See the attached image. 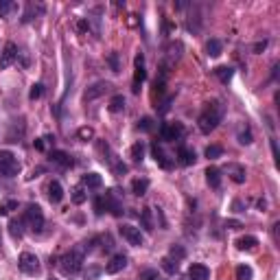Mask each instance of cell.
<instances>
[{"label":"cell","instance_id":"4316f807","mask_svg":"<svg viewBox=\"0 0 280 280\" xmlns=\"http://www.w3.org/2000/svg\"><path fill=\"white\" fill-rule=\"evenodd\" d=\"M107 110L112 112V114H118V112L125 110V96L123 94H116L110 99V105H107Z\"/></svg>","mask_w":280,"mask_h":280},{"label":"cell","instance_id":"7a4b0ae2","mask_svg":"<svg viewBox=\"0 0 280 280\" xmlns=\"http://www.w3.org/2000/svg\"><path fill=\"white\" fill-rule=\"evenodd\" d=\"M59 272L64 274L66 278H72V276H79L83 269V254L81 250H70L68 254H64L57 263Z\"/></svg>","mask_w":280,"mask_h":280},{"label":"cell","instance_id":"f1b7e54d","mask_svg":"<svg viewBox=\"0 0 280 280\" xmlns=\"http://www.w3.org/2000/svg\"><path fill=\"white\" fill-rule=\"evenodd\" d=\"M151 214H153L151 208H142V212H140V221H142V228L147 232H151L153 228H156V226H153V217H151Z\"/></svg>","mask_w":280,"mask_h":280},{"label":"cell","instance_id":"8fae6325","mask_svg":"<svg viewBox=\"0 0 280 280\" xmlns=\"http://www.w3.org/2000/svg\"><path fill=\"white\" fill-rule=\"evenodd\" d=\"M134 64H136V72H134V88H132V90L138 92L140 90V83L147 79V70H144V55L138 53L136 59H134Z\"/></svg>","mask_w":280,"mask_h":280},{"label":"cell","instance_id":"603a6c76","mask_svg":"<svg viewBox=\"0 0 280 280\" xmlns=\"http://www.w3.org/2000/svg\"><path fill=\"white\" fill-rule=\"evenodd\" d=\"M70 199H72L74 204H77V206H81L83 202H86L88 199V193H86V186L83 184H79V186H74L72 190H70Z\"/></svg>","mask_w":280,"mask_h":280},{"label":"cell","instance_id":"7bdbcfd3","mask_svg":"<svg viewBox=\"0 0 280 280\" xmlns=\"http://www.w3.org/2000/svg\"><path fill=\"white\" fill-rule=\"evenodd\" d=\"M156 276H158V272H156V269H144V272L140 274V280H153Z\"/></svg>","mask_w":280,"mask_h":280},{"label":"cell","instance_id":"7c38bea8","mask_svg":"<svg viewBox=\"0 0 280 280\" xmlns=\"http://www.w3.org/2000/svg\"><path fill=\"white\" fill-rule=\"evenodd\" d=\"M110 88H112V86H110L107 81H96V83H92V86L86 90L83 99H86V101H94V99H99L101 94H105V92L110 90Z\"/></svg>","mask_w":280,"mask_h":280},{"label":"cell","instance_id":"836d02e7","mask_svg":"<svg viewBox=\"0 0 280 280\" xmlns=\"http://www.w3.org/2000/svg\"><path fill=\"white\" fill-rule=\"evenodd\" d=\"M18 208V202L16 199H7V202H2L0 204V217H7L11 210H16Z\"/></svg>","mask_w":280,"mask_h":280},{"label":"cell","instance_id":"8992f818","mask_svg":"<svg viewBox=\"0 0 280 280\" xmlns=\"http://www.w3.org/2000/svg\"><path fill=\"white\" fill-rule=\"evenodd\" d=\"M184 136V125L182 123H164L160 127V138L164 140V142H175V140H180Z\"/></svg>","mask_w":280,"mask_h":280},{"label":"cell","instance_id":"6da1fadb","mask_svg":"<svg viewBox=\"0 0 280 280\" xmlns=\"http://www.w3.org/2000/svg\"><path fill=\"white\" fill-rule=\"evenodd\" d=\"M223 114H226V105L221 103V101H210L204 107V112L199 114L197 118V125H199V132L202 134H210L217 129V125L221 123Z\"/></svg>","mask_w":280,"mask_h":280},{"label":"cell","instance_id":"d6a6232c","mask_svg":"<svg viewBox=\"0 0 280 280\" xmlns=\"http://www.w3.org/2000/svg\"><path fill=\"white\" fill-rule=\"evenodd\" d=\"M132 160L134 162H142L144 160V142H136L132 147Z\"/></svg>","mask_w":280,"mask_h":280},{"label":"cell","instance_id":"277c9868","mask_svg":"<svg viewBox=\"0 0 280 280\" xmlns=\"http://www.w3.org/2000/svg\"><path fill=\"white\" fill-rule=\"evenodd\" d=\"M22 221H24L33 232L44 230V212H42V208L37 206V204H29V206H26L24 219H22Z\"/></svg>","mask_w":280,"mask_h":280},{"label":"cell","instance_id":"74e56055","mask_svg":"<svg viewBox=\"0 0 280 280\" xmlns=\"http://www.w3.org/2000/svg\"><path fill=\"white\" fill-rule=\"evenodd\" d=\"M107 64H110V68L114 70V72H120V62H118V53H110V55H107Z\"/></svg>","mask_w":280,"mask_h":280},{"label":"cell","instance_id":"83f0119b","mask_svg":"<svg viewBox=\"0 0 280 280\" xmlns=\"http://www.w3.org/2000/svg\"><path fill=\"white\" fill-rule=\"evenodd\" d=\"M206 50H208V57H219V55L223 53V44H221V40H208V44H206Z\"/></svg>","mask_w":280,"mask_h":280},{"label":"cell","instance_id":"4fadbf2b","mask_svg":"<svg viewBox=\"0 0 280 280\" xmlns=\"http://www.w3.org/2000/svg\"><path fill=\"white\" fill-rule=\"evenodd\" d=\"M125 267H127V256L125 254H114L110 258V263L105 265V272L107 274H118V272H123Z\"/></svg>","mask_w":280,"mask_h":280},{"label":"cell","instance_id":"9a60e30c","mask_svg":"<svg viewBox=\"0 0 280 280\" xmlns=\"http://www.w3.org/2000/svg\"><path fill=\"white\" fill-rule=\"evenodd\" d=\"M177 162H180L182 166L195 164V151L193 149H188L186 144H180V147H177Z\"/></svg>","mask_w":280,"mask_h":280},{"label":"cell","instance_id":"cb8c5ba5","mask_svg":"<svg viewBox=\"0 0 280 280\" xmlns=\"http://www.w3.org/2000/svg\"><path fill=\"white\" fill-rule=\"evenodd\" d=\"M147 188H149V180H147V177H138V180L132 182V193L136 195V197H142V195L147 193Z\"/></svg>","mask_w":280,"mask_h":280},{"label":"cell","instance_id":"7402d4cb","mask_svg":"<svg viewBox=\"0 0 280 280\" xmlns=\"http://www.w3.org/2000/svg\"><path fill=\"white\" fill-rule=\"evenodd\" d=\"M81 184L88 186V188H101V186H103V177H101L99 173H86Z\"/></svg>","mask_w":280,"mask_h":280},{"label":"cell","instance_id":"d6986e66","mask_svg":"<svg viewBox=\"0 0 280 280\" xmlns=\"http://www.w3.org/2000/svg\"><path fill=\"white\" fill-rule=\"evenodd\" d=\"M226 171H228V175H230L232 180L236 182V184H243L245 177H247V175H245V169H243L241 164H228Z\"/></svg>","mask_w":280,"mask_h":280},{"label":"cell","instance_id":"f907efd6","mask_svg":"<svg viewBox=\"0 0 280 280\" xmlns=\"http://www.w3.org/2000/svg\"><path fill=\"white\" fill-rule=\"evenodd\" d=\"M153 280H162V278H160V276H156V278H153Z\"/></svg>","mask_w":280,"mask_h":280},{"label":"cell","instance_id":"c3c4849f","mask_svg":"<svg viewBox=\"0 0 280 280\" xmlns=\"http://www.w3.org/2000/svg\"><path fill=\"white\" fill-rule=\"evenodd\" d=\"M136 18H138V16H129V20H127V22H129V26H136V24H138Z\"/></svg>","mask_w":280,"mask_h":280},{"label":"cell","instance_id":"f6af8a7d","mask_svg":"<svg viewBox=\"0 0 280 280\" xmlns=\"http://www.w3.org/2000/svg\"><path fill=\"white\" fill-rule=\"evenodd\" d=\"M33 144H35V149H37V151H44V149H46V142H44V138H37Z\"/></svg>","mask_w":280,"mask_h":280},{"label":"cell","instance_id":"ab89813d","mask_svg":"<svg viewBox=\"0 0 280 280\" xmlns=\"http://www.w3.org/2000/svg\"><path fill=\"white\" fill-rule=\"evenodd\" d=\"M77 136L81 140H92V138H94V129H92V127H81L77 132Z\"/></svg>","mask_w":280,"mask_h":280},{"label":"cell","instance_id":"8d00e7d4","mask_svg":"<svg viewBox=\"0 0 280 280\" xmlns=\"http://www.w3.org/2000/svg\"><path fill=\"white\" fill-rule=\"evenodd\" d=\"M13 7H16V4H13L11 0H0V18H7L9 13L13 11Z\"/></svg>","mask_w":280,"mask_h":280},{"label":"cell","instance_id":"d4e9b609","mask_svg":"<svg viewBox=\"0 0 280 280\" xmlns=\"http://www.w3.org/2000/svg\"><path fill=\"white\" fill-rule=\"evenodd\" d=\"M24 221L22 219H11L9 221V234L13 236V239H22V234H24Z\"/></svg>","mask_w":280,"mask_h":280},{"label":"cell","instance_id":"b9f144b4","mask_svg":"<svg viewBox=\"0 0 280 280\" xmlns=\"http://www.w3.org/2000/svg\"><path fill=\"white\" fill-rule=\"evenodd\" d=\"M94 210H96V214H103L105 212V202H103V197H96L94 199Z\"/></svg>","mask_w":280,"mask_h":280},{"label":"cell","instance_id":"7dc6e473","mask_svg":"<svg viewBox=\"0 0 280 280\" xmlns=\"http://www.w3.org/2000/svg\"><path fill=\"white\" fill-rule=\"evenodd\" d=\"M272 151H274V160H276V164H278V144H276V140H272Z\"/></svg>","mask_w":280,"mask_h":280},{"label":"cell","instance_id":"52a82bcc","mask_svg":"<svg viewBox=\"0 0 280 280\" xmlns=\"http://www.w3.org/2000/svg\"><path fill=\"white\" fill-rule=\"evenodd\" d=\"M118 232L123 234V239L127 241L129 245H134V247H140V245L144 243L142 234H140V228H134V226H120Z\"/></svg>","mask_w":280,"mask_h":280},{"label":"cell","instance_id":"9c48e42d","mask_svg":"<svg viewBox=\"0 0 280 280\" xmlns=\"http://www.w3.org/2000/svg\"><path fill=\"white\" fill-rule=\"evenodd\" d=\"M151 153H153V158H156V162L162 166V169H173V164H175V158H169V153H166L164 149H162L158 142H153V144H151Z\"/></svg>","mask_w":280,"mask_h":280},{"label":"cell","instance_id":"44dd1931","mask_svg":"<svg viewBox=\"0 0 280 280\" xmlns=\"http://www.w3.org/2000/svg\"><path fill=\"white\" fill-rule=\"evenodd\" d=\"M256 245H258L256 236H241V239H236V247L241 252H252V250H256Z\"/></svg>","mask_w":280,"mask_h":280},{"label":"cell","instance_id":"5b68a950","mask_svg":"<svg viewBox=\"0 0 280 280\" xmlns=\"http://www.w3.org/2000/svg\"><path fill=\"white\" fill-rule=\"evenodd\" d=\"M18 267H20V272L26 274V276H37V274H40V260H37V256L31 254V252H22L20 258H18Z\"/></svg>","mask_w":280,"mask_h":280},{"label":"cell","instance_id":"e575fe53","mask_svg":"<svg viewBox=\"0 0 280 280\" xmlns=\"http://www.w3.org/2000/svg\"><path fill=\"white\" fill-rule=\"evenodd\" d=\"M169 256H171V258H175L177 263H180V260H182V258H184V256H186V250H184V247H182V245H171V252H169Z\"/></svg>","mask_w":280,"mask_h":280},{"label":"cell","instance_id":"ba28073f","mask_svg":"<svg viewBox=\"0 0 280 280\" xmlns=\"http://www.w3.org/2000/svg\"><path fill=\"white\" fill-rule=\"evenodd\" d=\"M16 59H18V46L13 42H7L2 48V55H0V70H7Z\"/></svg>","mask_w":280,"mask_h":280},{"label":"cell","instance_id":"5bb4252c","mask_svg":"<svg viewBox=\"0 0 280 280\" xmlns=\"http://www.w3.org/2000/svg\"><path fill=\"white\" fill-rule=\"evenodd\" d=\"M48 160L53 162V164L62 166V169H68V166H72V158H70L66 151H59V149H55V151H50Z\"/></svg>","mask_w":280,"mask_h":280},{"label":"cell","instance_id":"ee69618b","mask_svg":"<svg viewBox=\"0 0 280 280\" xmlns=\"http://www.w3.org/2000/svg\"><path fill=\"white\" fill-rule=\"evenodd\" d=\"M226 228H230V230H239V228H241V221H234V219H228V221H226Z\"/></svg>","mask_w":280,"mask_h":280},{"label":"cell","instance_id":"484cf974","mask_svg":"<svg viewBox=\"0 0 280 280\" xmlns=\"http://www.w3.org/2000/svg\"><path fill=\"white\" fill-rule=\"evenodd\" d=\"M214 74H217V79L221 83H230L232 77H234V70L230 66H219V68H214Z\"/></svg>","mask_w":280,"mask_h":280},{"label":"cell","instance_id":"30bf717a","mask_svg":"<svg viewBox=\"0 0 280 280\" xmlns=\"http://www.w3.org/2000/svg\"><path fill=\"white\" fill-rule=\"evenodd\" d=\"M116 193H118V190H114V188L107 190L105 197H103V202H105V208L110 210L114 217H120V214H123V204L118 202V195H116Z\"/></svg>","mask_w":280,"mask_h":280},{"label":"cell","instance_id":"681fc988","mask_svg":"<svg viewBox=\"0 0 280 280\" xmlns=\"http://www.w3.org/2000/svg\"><path fill=\"white\" fill-rule=\"evenodd\" d=\"M180 280H190V278H188V276H186V278H180Z\"/></svg>","mask_w":280,"mask_h":280},{"label":"cell","instance_id":"4dcf8cb0","mask_svg":"<svg viewBox=\"0 0 280 280\" xmlns=\"http://www.w3.org/2000/svg\"><path fill=\"white\" fill-rule=\"evenodd\" d=\"M221 156H223V147H221V144H210V147H206V158H208V160H219Z\"/></svg>","mask_w":280,"mask_h":280},{"label":"cell","instance_id":"d590c367","mask_svg":"<svg viewBox=\"0 0 280 280\" xmlns=\"http://www.w3.org/2000/svg\"><path fill=\"white\" fill-rule=\"evenodd\" d=\"M153 127H156V125H153V118H149V116H144V118L138 120V129H140V132H153Z\"/></svg>","mask_w":280,"mask_h":280},{"label":"cell","instance_id":"3957f363","mask_svg":"<svg viewBox=\"0 0 280 280\" xmlns=\"http://www.w3.org/2000/svg\"><path fill=\"white\" fill-rule=\"evenodd\" d=\"M22 164L11 151H0V175L4 177H16L20 173Z\"/></svg>","mask_w":280,"mask_h":280},{"label":"cell","instance_id":"ffe728a7","mask_svg":"<svg viewBox=\"0 0 280 280\" xmlns=\"http://www.w3.org/2000/svg\"><path fill=\"white\" fill-rule=\"evenodd\" d=\"M206 182L212 188H219L221 186V171L217 169V166H208L206 169Z\"/></svg>","mask_w":280,"mask_h":280},{"label":"cell","instance_id":"2e32d148","mask_svg":"<svg viewBox=\"0 0 280 280\" xmlns=\"http://www.w3.org/2000/svg\"><path fill=\"white\" fill-rule=\"evenodd\" d=\"M188 278L190 280H208L210 278V269L206 267V265L195 263V265H190L188 267Z\"/></svg>","mask_w":280,"mask_h":280},{"label":"cell","instance_id":"f546056e","mask_svg":"<svg viewBox=\"0 0 280 280\" xmlns=\"http://www.w3.org/2000/svg\"><path fill=\"white\" fill-rule=\"evenodd\" d=\"M160 263H162V269H164L166 274H175L177 269H180V263H177L175 258H171V256H164Z\"/></svg>","mask_w":280,"mask_h":280},{"label":"cell","instance_id":"60d3db41","mask_svg":"<svg viewBox=\"0 0 280 280\" xmlns=\"http://www.w3.org/2000/svg\"><path fill=\"white\" fill-rule=\"evenodd\" d=\"M239 142H241V144H250V142H252V132H250V127H245V129H241V132H239Z\"/></svg>","mask_w":280,"mask_h":280},{"label":"cell","instance_id":"bcb514c9","mask_svg":"<svg viewBox=\"0 0 280 280\" xmlns=\"http://www.w3.org/2000/svg\"><path fill=\"white\" fill-rule=\"evenodd\" d=\"M265 48H267V42H258V44H254V53H260V50H265Z\"/></svg>","mask_w":280,"mask_h":280},{"label":"cell","instance_id":"e0dca14e","mask_svg":"<svg viewBox=\"0 0 280 280\" xmlns=\"http://www.w3.org/2000/svg\"><path fill=\"white\" fill-rule=\"evenodd\" d=\"M42 13H44V4L29 2V4H26L24 16H22V22H31V20H35V18H37V16H42Z\"/></svg>","mask_w":280,"mask_h":280},{"label":"cell","instance_id":"1f68e13d","mask_svg":"<svg viewBox=\"0 0 280 280\" xmlns=\"http://www.w3.org/2000/svg\"><path fill=\"white\" fill-rule=\"evenodd\" d=\"M254 276V272H252L250 265H239L236 267V280H252Z\"/></svg>","mask_w":280,"mask_h":280},{"label":"cell","instance_id":"ac0fdd59","mask_svg":"<svg viewBox=\"0 0 280 280\" xmlns=\"http://www.w3.org/2000/svg\"><path fill=\"white\" fill-rule=\"evenodd\" d=\"M48 199L53 204H59L64 199V188H62V184H59L57 180H53L48 184Z\"/></svg>","mask_w":280,"mask_h":280},{"label":"cell","instance_id":"f35d334b","mask_svg":"<svg viewBox=\"0 0 280 280\" xmlns=\"http://www.w3.org/2000/svg\"><path fill=\"white\" fill-rule=\"evenodd\" d=\"M42 94H44V86H42V83H35V86L31 88V92H29V99L35 101V99H40Z\"/></svg>","mask_w":280,"mask_h":280}]
</instances>
